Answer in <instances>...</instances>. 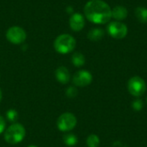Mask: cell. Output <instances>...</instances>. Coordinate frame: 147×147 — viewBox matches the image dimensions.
Returning <instances> with one entry per match:
<instances>
[{
    "instance_id": "obj_5",
    "label": "cell",
    "mask_w": 147,
    "mask_h": 147,
    "mask_svg": "<svg viewBox=\"0 0 147 147\" xmlns=\"http://www.w3.org/2000/svg\"><path fill=\"white\" fill-rule=\"evenodd\" d=\"M77 118L76 116L69 112H65L59 115L57 120L58 129L61 132H70L75 128L77 126Z\"/></svg>"
},
{
    "instance_id": "obj_8",
    "label": "cell",
    "mask_w": 147,
    "mask_h": 147,
    "mask_svg": "<svg viewBox=\"0 0 147 147\" xmlns=\"http://www.w3.org/2000/svg\"><path fill=\"white\" fill-rule=\"evenodd\" d=\"M92 79V74L89 71L80 70L73 75L72 83L77 87H85L91 84Z\"/></svg>"
},
{
    "instance_id": "obj_13",
    "label": "cell",
    "mask_w": 147,
    "mask_h": 147,
    "mask_svg": "<svg viewBox=\"0 0 147 147\" xmlns=\"http://www.w3.org/2000/svg\"><path fill=\"white\" fill-rule=\"evenodd\" d=\"M135 16L139 22L146 23L147 22V9L142 6H139L135 9Z\"/></svg>"
},
{
    "instance_id": "obj_14",
    "label": "cell",
    "mask_w": 147,
    "mask_h": 147,
    "mask_svg": "<svg viewBox=\"0 0 147 147\" xmlns=\"http://www.w3.org/2000/svg\"><path fill=\"white\" fill-rule=\"evenodd\" d=\"M71 62L76 67H81L85 64V58L81 53H75L71 57Z\"/></svg>"
},
{
    "instance_id": "obj_10",
    "label": "cell",
    "mask_w": 147,
    "mask_h": 147,
    "mask_svg": "<svg viewBox=\"0 0 147 147\" xmlns=\"http://www.w3.org/2000/svg\"><path fill=\"white\" fill-rule=\"evenodd\" d=\"M55 78L59 83L66 84L70 81L71 76H70V72L66 67L59 66L55 71Z\"/></svg>"
},
{
    "instance_id": "obj_18",
    "label": "cell",
    "mask_w": 147,
    "mask_h": 147,
    "mask_svg": "<svg viewBox=\"0 0 147 147\" xmlns=\"http://www.w3.org/2000/svg\"><path fill=\"white\" fill-rule=\"evenodd\" d=\"M65 95L69 98H74L78 95V90L74 86H71V87H69V88L66 89Z\"/></svg>"
},
{
    "instance_id": "obj_23",
    "label": "cell",
    "mask_w": 147,
    "mask_h": 147,
    "mask_svg": "<svg viewBox=\"0 0 147 147\" xmlns=\"http://www.w3.org/2000/svg\"><path fill=\"white\" fill-rule=\"evenodd\" d=\"M146 102H147V97H146Z\"/></svg>"
},
{
    "instance_id": "obj_15",
    "label": "cell",
    "mask_w": 147,
    "mask_h": 147,
    "mask_svg": "<svg viewBox=\"0 0 147 147\" xmlns=\"http://www.w3.org/2000/svg\"><path fill=\"white\" fill-rule=\"evenodd\" d=\"M63 140L67 146L72 147L78 144V137L73 134H65L63 136Z\"/></svg>"
},
{
    "instance_id": "obj_1",
    "label": "cell",
    "mask_w": 147,
    "mask_h": 147,
    "mask_svg": "<svg viewBox=\"0 0 147 147\" xmlns=\"http://www.w3.org/2000/svg\"><path fill=\"white\" fill-rule=\"evenodd\" d=\"M86 18L96 24H105L112 18V9L102 0H90L84 8Z\"/></svg>"
},
{
    "instance_id": "obj_20",
    "label": "cell",
    "mask_w": 147,
    "mask_h": 147,
    "mask_svg": "<svg viewBox=\"0 0 147 147\" xmlns=\"http://www.w3.org/2000/svg\"><path fill=\"white\" fill-rule=\"evenodd\" d=\"M5 128H6V121L4 118L0 115V134L5 131Z\"/></svg>"
},
{
    "instance_id": "obj_11",
    "label": "cell",
    "mask_w": 147,
    "mask_h": 147,
    "mask_svg": "<svg viewBox=\"0 0 147 147\" xmlns=\"http://www.w3.org/2000/svg\"><path fill=\"white\" fill-rule=\"evenodd\" d=\"M127 15H128V11L124 6L117 5L112 9V17H114L118 22L126 19Z\"/></svg>"
},
{
    "instance_id": "obj_6",
    "label": "cell",
    "mask_w": 147,
    "mask_h": 147,
    "mask_svg": "<svg viewBox=\"0 0 147 147\" xmlns=\"http://www.w3.org/2000/svg\"><path fill=\"white\" fill-rule=\"evenodd\" d=\"M107 31L111 37L120 40L127 36L128 29L126 24H124L121 22L115 21V22H111L108 25Z\"/></svg>"
},
{
    "instance_id": "obj_9",
    "label": "cell",
    "mask_w": 147,
    "mask_h": 147,
    "mask_svg": "<svg viewBox=\"0 0 147 147\" xmlns=\"http://www.w3.org/2000/svg\"><path fill=\"white\" fill-rule=\"evenodd\" d=\"M69 24H70L71 28L73 31H76V32L80 31L84 28V24H85L84 17L80 13H74L70 17Z\"/></svg>"
},
{
    "instance_id": "obj_22",
    "label": "cell",
    "mask_w": 147,
    "mask_h": 147,
    "mask_svg": "<svg viewBox=\"0 0 147 147\" xmlns=\"http://www.w3.org/2000/svg\"><path fill=\"white\" fill-rule=\"evenodd\" d=\"M28 147H38V146H34V145H32V146H29Z\"/></svg>"
},
{
    "instance_id": "obj_12",
    "label": "cell",
    "mask_w": 147,
    "mask_h": 147,
    "mask_svg": "<svg viewBox=\"0 0 147 147\" xmlns=\"http://www.w3.org/2000/svg\"><path fill=\"white\" fill-rule=\"evenodd\" d=\"M104 35V31L102 28H93L88 33V39L91 41H98Z\"/></svg>"
},
{
    "instance_id": "obj_21",
    "label": "cell",
    "mask_w": 147,
    "mask_h": 147,
    "mask_svg": "<svg viewBox=\"0 0 147 147\" xmlns=\"http://www.w3.org/2000/svg\"><path fill=\"white\" fill-rule=\"evenodd\" d=\"M2 97H3V95H2V90H0V102L2 101Z\"/></svg>"
},
{
    "instance_id": "obj_7",
    "label": "cell",
    "mask_w": 147,
    "mask_h": 147,
    "mask_svg": "<svg viewBox=\"0 0 147 147\" xmlns=\"http://www.w3.org/2000/svg\"><path fill=\"white\" fill-rule=\"evenodd\" d=\"M7 40L12 44H21L25 41L27 38V34L23 28L18 26L10 27L6 32Z\"/></svg>"
},
{
    "instance_id": "obj_3",
    "label": "cell",
    "mask_w": 147,
    "mask_h": 147,
    "mask_svg": "<svg viewBox=\"0 0 147 147\" xmlns=\"http://www.w3.org/2000/svg\"><path fill=\"white\" fill-rule=\"evenodd\" d=\"M56 52L61 54H66L72 52L76 47V40L73 36L64 34L56 38L53 43Z\"/></svg>"
},
{
    "instance_id": "obj_4",
    "label": "cell",
    "mask_w": 147,
    "mask_h": 147,
    "mask_svg": "<svg viewBox=\"0 0 147 147\" xmlns=\"http://www.w3.org/2000/svg\"><path fill=\"white\" fill-rule=\"evenodd\" d=\"M127 90L132 96L135 97H140L143 96L146 91V84L142 78L139 76H134L128 80Z\"/></svg>"
},
{
    "instance_id": "obj_2",
    "label": "cell",
    "mask_w": 147,
    "mask_h": 147,
    "mask_svg": "<svg viewBox=\"0 0 147 147\" xmlns=\"http://www.w3.org/2000/svg\"><path fill=\"white\" fill-rule=\"evenodd\" d=\"M26 136L25 127L19 123L10 125L4 131V140L10 145H16L22 142Z\"/></svg>"
},
{
    "instance_id": "obj_17",
    "label": "cell",
    "mask_w": 147,
    "mask_h": 147,
    "mask_svg": "<svg viewBox=\"0 0 147 147\" xmlns=\"http://www.w3.org/2000/svg\"><path fill=\"white\" fill-rule=\"evenodd\" d=\"M6 118H7V120H8L9 122L15 123V122L18 120L19 115H18V113H17V111H16V109H9V110L6 112Z\"/></svg>"
},
{
    "instance_id": "obj_16",
    "label": "cell",
    "mask_w": 147,
    "mask_h": 147,
    "mask_svg": "<svg viewBox=\"0 0 147 147\" xmlns=\"http://www.w3.org/2000/svg\"><path fill=\"white\" fill-rule=\"evenodd\" d=\"M86 144L88 147H98L100 145V139L96 134H90L86 140Z\"/></svg>"
},
{
    "instance_id": "obj_19",
    "label": "cell",
    "mask_w": 147,
    "mask_h": 147,
    "mask_svg": "<svg viewBox=\"0 0 147 147\" xmlns=\"http://www.w3.org/2000/svg\"><path fill=\"white\" fill-rule=\"evenodd\" d=\"M143 106H144V103L141 99H136L132 102V108L136 111L141 110L143 109Z\"/></svg>"
}]
</instances>
